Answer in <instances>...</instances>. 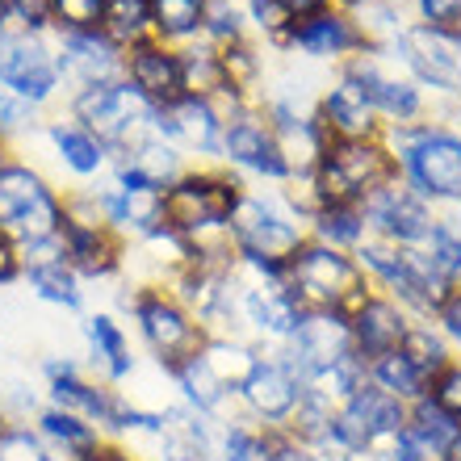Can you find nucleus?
<instances>
[{
    "mask_svg": "<svg viewBox=\"0 0 461 461\" xmlns=\"http://www.w3.org/2000/svg\"><path fill=\"white\" fill-rule=\"evenodd\" d=\"M118 311L131 319V331L139 348L151 357L159 374L176 369L181 361L206 348V328L168 285H131L118 281Z\"/></svg>",
    "mask_w": 461,
    "mask_h": 461,
    "instance_id": "nucleus-1",
    "label": "nucleus"
},
{
    "mask_svg": "<svg viewBox=\"0 0 461 461\" xmlns=\"http://www.w3.org/2000/svg\"><path fill=\"white\" fill-rule=\"evenodd\" d=\"M382 139L407 189H415L437 210L461 206V131L453 122L428 118L415 126H390Z\"/></svg>",
    "mask_w": 461,
    "mask_h": 461,
    "instance_id": "nucleus-2",
    "label": "nucleus"
},
{
    "mask_svg": "<svg viewBox=\"0 0 461 461\" xmlns=\"http://www.w3.org/2000/svg\"><path fill=\"white\" fill-rule=\"evenodd\" d=\"M352 256L365 268L369 285L394 298L411 319H432L449 294V281L440 277V268L432 265V256L424 248H394V243L369 235Z\"/></svg>",
    "mask_w": 461,
    "mask_h": 461,
    "instance_id": "nucleus-3",
    "label": "nucleus"
},
{
    "mask_svg": "<svg viewBox=\"0 0 461 461\" xmlns=\"http://www.w3.org/2000/svg\"><path fill=\"white\" fill-rule=\"evenodd\" d=\"M63 260L80 273V281H122L126 273V240L105 222L93 185L63 189V227H59Z\"/></svg>",
    "mask_w": 461,
    "mask_h": 461,
    "instance_id": "nucleus-4",
    "label": "nucleus"
},
{
    "mask_svg": "<svg viewBox=\"0 0 461 461\" xmlns=\"http://www.w3.org/2000/svg\"><path fill=\"white\" fill-rule=\"evenodd\" d=\"M285 290L298 298L303 311H340L348 315L365 294L374 290L365 268L352 252L328 248L306 235V243L285 260Z\"/></svg>",
    "mask_w": 461,
    "mask_h": 461,
    "instance_id": "nucleus-5",
    "label": "nucleus"
},
{
    "mask_svg": "<svg viewBox=\"0 0 461 461\" xmlns=\"http://www.w3.org/2000/svg\"><path fill=\"white\" fill-rule=\"evenodd\" d=\"M63 227V189L38 168L34 159L13 156L0 168V230H9L13 240L30 243L59 240Z\"/></svg>",
    "mask_w": 461,
    "mask_h": 461,
    "instance_id": "nucleus-6",
    "label": "nucleus"
},
{
    "mask_svg": "<svg viewBox=\"0 0 461 461\" xmlns=\"http://www.w3.org/2000/svg\"><path fill=\"white\" fill-rule=\"evenodd\" d=\"M402 428H407V402L390 399V394L365 382L357 394H348L336 407L331 437L323 449H336L348 461H386L390 445L399 440Z\"/></svg>",
    "mask_w": 461,
    "mask_h": 461,
    "instance_id": "nucleus-7",
    "label": "nucleus"
},
{
    "mask_svg": "<svg viewBox=\"0 0 461 461\" xmlns=\"http://www.w3.org/2000/svg\"><path fill=\"white\" fill-rule=\"evenodd\" d=\"M390 181H399V164L390 156L386 139L328 143L315 168V189L323 206H365Z\"/></svg>",
    "mask_w": 461,
    "mask_h": 461,
    "instance_id": "nucleus-8",
    "label": "nucleus"
},
{
    "mask_svg": "<svg viewBox=\"0 0 461 461\" xmlns=\"http://www.w3.org/2000/svg\"><path fill=\"white\" fill-rule=\"evenodd\" d=\"M230 243L240 260H290L306 243V222L285 206L277 189L248 185L230 214Z\"/></svg>",
    "mask_w": 461,
    "mask_h": 461,
    "instance_id": "nucleus-9",
    "label": "nucleus"
},
{
    "mask_svg": "<svg viewBox=\"0 0 461 461\" xmlns=\"http://www.w3.org/2000/svg\"><path fill=\"white\" fill-rule=\"evenodd\" d=\"M63 105H68V118L88 126L113 156H122L143 134H151V122H156V110L126 80H101V85L72 88Z\"/></svg>",
    "mask_w": 461,
    "mask_h": 461,
    "instance_id": "nucleus-10",
    "label": "nucleus"
},
{
    "mask_svg": "<svg viewBox=\"0 0 461 461\" xmlns=\"http://www.w3.org/2000/svg\"><path fill=\"white\" fill-rule=\"evenodd\" d=\"M344 72L357 76V85L365 88V97L374 101V110H377V118L386 122V131L390 126H415V122L437 118L432 97L407 72V63L399 59L394 47H369Z\"/></svg>",
    "mask_w": 461,
    "mask_h": 461,
    "instance_id": "nucleus-11",
    "label": "nucleus"
},
{
    "mask_svg": "<svg viewBox=\"0 0 461 461\" xmlns=\"http://www.w3.org/2000/svg\"><path fill=\"white\" fill-rule=\"evenodd\" d=\"M0 88L30 101L34 110H50L59 97L68 101L55 34H25L5 25L0 30Z\"/></svg>",
    "mask_w": 461,
    "mask_h": 461,
    "instance_id": "nucleus-12",
    "label": "nucleus"
},
{
    "mask_svg": "<svg viewBox=\"0 0 461 461\" xmlns=\"http://www.w3.org/2000/svg\"><path fill=\"white\" fill-rule=\"evenodd\" d=\"M219 164H227L243 185L277 189V185L290 181V168H285V159H281V151H277L273 122L260 110V101H243V105L227 110Z\"/></svg>",
    "mask_w": 461,
    "mask_h": 461,
    "instance_id": "nucleus-13",
    "label": "nucleus"
},
{
    "mask_svg": "<svg viewBox=\"0 0 461 461\" xmlns=\"http://www.w3.org/2000/svg\"><path fill=\"white\" fill-rule=\"evenodd\" d=\"M399 59L420 80L437 113L461 105V30H432V25H407L399 38Z\"/></svg>",
    "mask_w": 461,
    "mask_h": 461,
    "instance_id": "nucleus-14",
    "label": "nucleus"
},
{
    "mask_svg": "<svg viewBox=\"0 0 461 461\" xmlns=\"http://www.w3.org/2000/svg\"><path fill=\"white\" fill-rule=\"evenodd\" d=\"M365 50H369V38H365L361 22L352 13L336 9V5L315 13V17L294 22L285 42H281L285 59H298L306 68H319V72H340V68H348Z\"/></svg>",
    "mask_w": 461,
    "mask_h": 461,
    "instance_id": "nucleus-15",
    "label": "nucleus"
},
{
    "mask_svg": "<svg viewBox=\"0 0 461 461\" xmlns=\"http://www.w3.org/2000/svg\"><path fill=\"white\" fill-rule=\"evenodd\" d=\"M38 369H42V382H47L42 399H47L50 407H63V411L80 415V420L97 424L101 432L110 437L113 424H118L122 399H126L118 386L101 382L85 361H76V357H68V352H63V357H47Z\"/></svg>",
    "mask_w": 461,
    "mask_h": 461,
    "instance_id": "nucleus-16",
    "label": "nucleus"
},
{
    "mask_svg": "<svg viewBox=\"0 0 461 461\" xmlns=\"http://www.w3.org/2000/svg\"><path fill=\"white\" fill-rule=\"evenodd\" d=\"M298 402H303V377L294 374L273 348L260 357V365L248 374V382L235 390V411L243 420H252L256 428H285L298 411Z\"/></svg>",
    "mask_w": 461,
    "mask_h": 461,
    "instance_id": "nucleus-17",
    "label": "nucleus"
},
{
    "mask_svg": "<svg viewBox=\"0 0 461 461\" xmlns=\"http://www.w3.org/2000/svg\"><path fill=\"white\" fill-rule=\"evenodd\" d=\"M361 210L369 222V235L394 243V248H424L437 230V206L424 202L402 181H390L386 189H377Z\"/></svg>",
    "mask_w": 461,
    "mask_h": 461,
    "instance_id": "nucleus-18",
    "label": "nucleus"
},
{
    "mask_svg": "<svg viewBox=\"0 0 461 461\" xmlns=\"http://www.w3.org/2000/svg\"><path fill=\"white\" fill-rule=\"evenodd\" d=\"M222 126H227V110L206 97L172 101L168 110H156V122H151V131L164 134L172 147H181L189 164H219Z\"/></svg>",
    "mask_w": 461,
    "mask_h": 461,
    "instance_id": "nucleus-19",
    "label": "nucleus"
},
{
    "mask_svg": "<svg viewBox=\"0 0 461 461\" xmlns=\"http://www.w3.org/2000/svg\"><path fill=\"white\" fill-rule=\"evenodd\" d=\"M273 352L306 382V377L319 374V369H328V365L352 357L348 315H340V311H303L294 336Z\"/></svg>",
    "mask_w": 461,
    "mask_h": 461,
    "instance_id": "nucleus-20",
    "label": "nucleus"
},
{
    "mask_svg": "<svg viewBox=\"0 0 461 461\" xmlns=\"http://www.w3.org/2000/svg\"><path fill=\"white\" fill-rule=\"evenodd\" d=\"M315 118L328 131L331 143H352V139H382L386 122L377 118L374 101L365 97V88L357 85V76L340 72L328 76V85L315 101Z\"/></svg>",
    "mask_w": 461,
    "mask_h": 461,
    "instance_id": "nucleus-21",
    "label": "nucleus"
},
{
    "mask_svg": "<svg viewBox=\"0 0 461 461\" xmlns=\"http://www.w3.org/2000/svg\"><path fill=\"white\" fill-rule=\"evenodd\" d=\"M122 80H126L151 110H168L172 101L185 97L181 47H168V42H159V38H147L139 47L122 50Z\"/></svg>",
    "mask_w": 461,
    "mask_h": 461,
    "instance_id": "nucleus-22",
    "label": "nucleus"
},
{
    "mask_svg": "<svg viewBox=\"0 0 461 461\" xmlns=\"http://www.w3.org/2000/svg\"><path fill=\"white\" fill-rule=\"evenodd\" d=\"M38 139L47 143V151L55 156L63 176H72L76 185H97L110 176V164H113V151L101 143L97 134L80 126L76 118L68 113H55V118L42 122Z\"/></svg>",
    "mask_w": 461,
    "mask_h": 461,
    "instance_id": "nucleus-23",
    "label": "nucleus"
},
{
    "mask_svg": "<svg viewBox=\"0 0 461 461\" xmlns=\"http://www.w3.org/2000/svg\"><path fill=\"white\" fill-rule=\"evenodd\" d=\"M80 336H85V365L101 382L122 390L139 374V348H134L118 311H85Z\"/></svg>",
    "mask_w": 461,
    "mask_h": 461,
    "instance_id": "nucleus-24",
    "label": "nucleus"
},
{
    "mask_svg": "<svg viewBox=\"0 0 461 461\" xmlns=\"http://www.w3.org/2000/svg\"><path fill=\"white\" fill-rule=\"evenodd\" d=\"M407 328H411V315H407L394 298H386V294H377V290H369L361 303L348 311L352 352H357L365 365L399 348Z\"/></svg>",
    "mask_w": 461,
    "mask_h": 461,
    "instance_id": "nucleus-25",
    "label": "nucleus"
},
{
    "mask_svg": "<svg viewBox=\"0 0 461 461\" xmlns=\"http://www.w3.org/2000/svg\"><path fill=\"white\" fill-rule=\"evenodd\" d=\"M25 252V273L22 281L30 285L38 303L47 306H59V311H85V281L76 273L59 252V240H47V243H30L22 248Z\"/></svg>",
    "mask_w": 461,
    "mask_h": 461,
    "instance_id": "nucleus-26",
    "label": "nucleus"
},
{
    "mask_svg": "<svg viewBox=\"0 0 461 461\" xmlns=\"http://www.w3.org/2000/svg\"><path fill=\"white\" fill-rule=\"evenodd\" d=\"M55 50H59V72L68 93L85 85H101V80H122V50L101 30L55 34Z\"/></svg>",
    "mask_w": 461,
    "mask_h": 461,
    "instance_id": "nucleus-27",
    "label": "nucleus"
},
{
    "mask_svg": "<svg viewBox=\"0 0 461 461\" xmlns=\"http://www.w3.org/2000/svg\"><path fill=\"white\" fill-rule=\"evenodd\" d=\"M168 386L176 390V399H181L185 407H194V411L210 415V420H230V415H240L235 411V394L214 377V369L206 365L202 352L189 357V361H181L176 369H168Z\"/></svg>",
    "mask_w": 461,
    "mask_h": 461,
    "instance_id": "nucleus-28",
    "label": "nucleus"
},
{
    "mask_svg": "<svg viewBox=\"0 0 461 461\" xmlns=\"http://www.w3.org/2000/svg\"><path fill=\"white\" fill-rule=\"evenodd\" d=\"M34 428L42 445L50 449V457L59 461H85L105 440V432L97 424H88V420L63 411V407H50V402H42V411L34 415Z\"/></svg>",
    "mask_w": 461,
    "mask_h": 461,
    "instance_id": "nucleus-29",
    "label": "nucleus"
},
{
    "mask_svg": "<svg viewBox=\"0 0 461 461\" xmlns=\"http://www.w3.org/2000/svg\"><path fill=\"white\" fill-rule=\"evenodd\" d=\"M181 72H185V97H206V101H219L222 110H235L219 47H210V42H202V38H197V42H185L181 47Z\"/></svg>",
    "mask_w": 461,
    "mask_h": 461,
    "instance_id": "nucleus-30",
    "label": "nucleus"
},
{
    "mask_svg": "<svg viewBox=\"0 0 461 461\" xmlns=\"http://www.w3.org/2000/svg\"><path fill=\"white\" fill-rule=\"evenodd\" d=\"M113 159H122V164H131V168H139L147 176L151 185H159V189H168L176 176H181L185 168H189V156H185L181 147H172L164 134H143L134 147H126L122 156H113Z\"/></svg>",
    "mask_w": 461,
    "mask_h": 461,
    "instance_id": "nucleus-31",
    "label": "nucleus"
},
{
    "mask_svg": "<svg viewBox=\"0 0 461 461\" xmlns=\"http://www.w3.org/2000/svg\"><path fill=\"white\" fill-rule=\"evenodd\" d=\"M265 352L268 348H260L256 340H240V336H210L206 348H202V357H206V365L214 369V377H219L230 394H235V390L248 382V374L260 365Z\"/></svg>",
    "mask_w": 461,
    "mask_h": 461,
    "instance_id": "nucleus-32",
    "label": "nucleus"
},
{
    "mask_svg": "<svg viewBox=\"0 0 461 461\" xmlns=\"http://www.w3.org/2000/svg\"><path fill=\"white\" fill-rule=\"evenodd\" d=\"M399 352L415 365V369H420V374H424L428 386H432V382H437V377L457 361L453 348H449V340L440 336V328L432 323V319H411V328H407V336H402Z\"/></svg>",
    "mask_w": 461,
    "mask_h": 461,
    "instance_id": "nucleus-33",
    "label": "nucleus"
},
{
    "mask_svg": "<svg viewBox=\"0 0 461 461\" xmlns=\"http://www.w3.org/2000/svg\"><path fill=\"white\" fill-rule=\"evenodd\" d=\"M210 0H151V25L156 38L168 47H185L202 38V22H206Z\"/></svg>",
    "mask_w": 461,
    "mask_h": 461,
    "instance_id": "nucleus-34",
    "label": "nucleus"
},
{
    "mask_svg": "<svg viewBox=\"0 0 461 461\" xmlns=\"http://www.w3.org/2000/svg\"><path fill=\"white\" fill-rule=\"evenodd\" d=\"M101 34L110 38L118 50H131V47H139V42H147V38H156L151 0H105Z\"/></svg>",
    "mask_w": 461,
    "mask_h": 461,
    "instance_id": "nucleus-35",
    "label": "nucleus"
},
{
    "mask_svg": "<svg viewBox=\"0 0 461 461\" xmlns=\"http://www.w3.org/2000/svg\"><path fill=\"white\" fill-rule=\"evenodd\" d=\"M306 235L340 252H357L369 240V222H365L361 206H323L315 219L306 222Z\"/></svg>",
    "mask_w": 461,
    "mask_h": 461,
    "instance_id": "nucleus-36",
    "label": "nucleus"
},
{
    "mask_svg": "<svg viewBox=\"0 0 461 461\" xmlns=\"http://www.w3.org/2000/svg\"><path fill=\"white\" fill-rule=\"evenodd\" d=\"M365 377H369V386H377L382 394H390V399L407 402V407H411L415 399H424V394H428L424 374H420V369H415V365L407 361L399 348L365 365Z\"/></svg>",
    "mask_w": 461,
    "mask_h": 461,
    "instance_id": "nucleus-37",
    "label": "nucleus"
},
{
    "mask_svg": "<svg viewBox=\"0 0 461 461\" xmlns=\"http://www.w3.org/2000/svg\"><path fill=\"white\" fill-rule=\"evenodd\" d=\"M369 377H365V361L352 352V357H344V361L328 365V369H319V374H311L303 382L306 394H319V399H328L331 407H340L348 394H357V390L365 386Z\"/></svg>",
    "mask_w": 461,
    "mask_h": 461,
    "instance_id": "nucleus-38",
    "label": "nucleus"
},
{
    "mask_svg": "<svg viewBox=\"0 0 461 461\" xmlns=\"http://www.w3.org/2000/svg\"><path fill=\"white\" fill-rule=\"evenodd\" d=\"M265 457V428H256L243 415L219 420V437H214V457L210 461H260Z\"/></svg>",
    "mask_w": 461,
    "mask_h": 461,
    "instance_id": "nucleus-39",
    "label": "nucleus"
},
{
    "mask_svg": "<svg viewBox=\"0 0 461 461\" xmlns=\"http://www.w3.org/2000/svg\"><path fill=\"white\" fill-rule=\"evenodd\" d=\"M243 38H252L248 30V13H243V0H210L206 22H202V42L210 47H235Z\"/></svg>",
    "mask_w": 461,
    "mask_h": 461,
    "instance_id": "nucleus-40",
    "label": "nucleus"
},
{
    "mask_svg": "<svg viewBox=\"0 0 461 461\" xmlns=\"http://www.w3.org/2000/svg\"><path fill=\"white\" fill-rule=\"evenodd\" d=\"M331 415H336V407H331L328 399H319V394H306L303 390V402H298L294 420L285 424V432L298 437L303 445H311V449H323L328 437H331Z\"/></svg>",
    "mask_w": 461,
    "mask_h": 461,
    "instance_id": "nucleus-41",
    "label": "nucleus"
},
{
    "mask_svg": "<svg viewBox=\"0 0 461 461\" xmlns=\"http://www.w3.org/2000/svg\"><path fill=\"white\" fill-rule=\"evenodd\" d=\"M243 13H248V30H252L256 42L268 50H281V42H285L294 25L290 13L281 9L277 0H243Z\"/></svg>",
    "mask_w": 461,
    "mask_h": 461,
    "instance_id": "nucleus-42",
    "label": "nucleus"
},
{
    "mask_svg": "<svg viewBox=\"0 0 461 461\" xmlns=\"http://www.w3.org/2000/svg\"><path fill=\"white\" fill-rule=\"evenodd\" d=\"M407 428L411 432H420V437L437 440V445H449V449H457V437H461V424L453 420V415H445L437 407V402L428 399H415L411 407H407Z\"/></svg>",
    "mask_w": 461,
    "mask_h": 461,
    "instance_id": "nucleus-43",
    "label": "nucleus"
},
{
    "mask_svg": "<svg viewBox=\"0 0 461 461\" xmlns=\"http://www.w3.org/2000/svg\"><path fill=\"white\" fill-rule=\"evenodd\" d=\"M105 0H50V34H88L101 30Z\"/></svg>",
    "mask_w": 461,
    "mask_h": 461,
    "instance_id": "nucleus-44",
    "label": "nucleus"
},
{
    "mask_svg": "<svg viewBox=\"0 0 461 461\" xmlns=\"http://www.w3.org/2000/svg\"><path fill=\"white\" fill-rule=\"evenodd\" d=\"M38 131H42V110H34L22 97H13L9 88H0V139L17 143V139H30Z\"/></svg>",
    "mask_w": 461,
    "mask_h": 461,
    "instance_id": "nucleus-45",
    "label": "nucleus"
},
{
    "mask_svg": "<svg viewBox=\"0 0 461 461\" xmlns=\"http://www.w3.org/2000/svg\"><path fill=\"white\" fill-rule=\"evenodd\" d=\"M0 461H50V449L42 445L34 424L5 420L0 424Z\"/></svg>",
    "mask_w": 461,
    "mask_h": 461,
    "instance_id": "nucleus-46",
    "label": "nucleus"
},
{
    "mask_svg": "<svg viewBox=\"0 0 461 461\" xmlns=\"http://www.w3.org/2000/svg\"><path fill=\"white\" fill-rule=\"evenodd\" d=\"M0 22L25 34H50V0H0Z\"/></svg>",
    "mask_w": 461,
    "mask_h": 461,
    "instance_id": "nucleus-47",
    "label": "nucleus"
},
{
    "mask_svg": "<svg viewBox=\"0 0 461 461\" xmlns=\"http://www.w3.org/2000/svg\"><path fill=\"white\" fill-rule=\"evenodd\" d=\"M411 25H432V30H461V0H402Z\"/></svg>",
    "mask_w": 461,
    "mask_h": 461,
    "instance_id": "nucleus-48",
    "label": "nucleus"
},
{
    "mask_svg": "<svg viewBox=\"0 0 461 461\" xmlns=\"http://www.w3.org/2000/svg\"><path fill=\"white\" fill-rule=\"evenodd\" d=\"M260 461H319V453L298 437H290L285 428H265V457Z\"/></svg>",
    "mask_w": 461,
    "mask_h": 461,
    "instance_id": "nucleus-49",
    "label": "nucleus"
},
{
    "mask_svg": "<svg viewBox=\"0 0 461 461\" xmlns=\"http://www.w3.org/2000/svg\"><path fill=\"white\" fill-rule=\"evenodd\" d=\"M432 323L440 328V336L449 340L453 357L461 361V281H457V285H449V294H445V303L437 306V315H432Z\"/></svg>",
    "mask_w": 461,
    "mask_h": 461,
    "instance_id": "nucleus-50",
    "label": "nucleus"
},
{
    "mask_svg": "<svg viewBox=\"0 0 461 461\" xmlns=\"http://www.w3.org/2000/svg\"><path fill=\"white\" fill-rule=\"evenodd\" d=\"M428 399H432L440 411L453 415V420L461 424V361H453L449 369H445V374L428 386Z\"/></svg>",
    "mask_w": 461,
    "mask_h": 461,
    "instance_id": "nucleus-51",
    "label": "nucleus"
},
{
    "mask_svg": "<svg viewBox=\"0 0 461 461\" xmlns=\"http://www.w3.org/2000/svg\"><path fill=\"white\" fill-rule=\"evenodd\" d=\"M22 273H25L22 243L13 240L9 230H0V290H5V285H13V281H22Z\"/></svg>",
    "mask_w": 461,
    "mask_h": 461,
    "instance_id": "nucleus-52",
    "label": "nucleus"
},
{
    "mask_svg": "<svg viewBox=\"0 0 461 461\" xmlns=\"http://www.w3.org/2000/svg\"><path fill=\"white\" fill-rule=\"evenodd\" d=\"M85 461H151V457H147L139 445H126V440H110V437H105Z\"/></svg>",
    "mask_w": 461,
    "mask_h": 461,
    "instance_id": "nucleus-53",
    "label": "nucleus"
},
{
    "mask_svg": "<svg viewBox=\"0 0 461 461\" xmlns=\"http://www.w3.org/2000/svg\"><path fill=\"white\" fill-rule=\"evenodd\" d=\"M277 5L290 13L294 22H303V17H315V13L331 9V0H277Z\"/></svg>",
    "mask_w": 461,
    "mask_h": 461,
    "instance_id": "nucleus-54",
    "label": "nucleus"
},
{
    "mask_svg": "<svg viewBox=\"0 0 461 461\" xmlns=\"http://www.w3.org/2000/svg\"><path fill=\"white\" fill-rule=\"evenodd\" d=\"M336 9H344V13H361V9H369L374 0H331Z\"/></svg>",
    "mask_w": 461,
    "mask_h": 461,
    "instance_id": "nucleus-55",
    "label": "nucleus"
},
{
    "mask_svg": "<svg viewBox=\"0 0 461 461\" xmlns=\"http://www.w3.org/2000/svg\"><path fill=\"white\" fill-rule=\"evenodd\" d=\"M453 461H461V437H457V449H453Z\"/></svg>",
    "mask_w": 461,
    "mask_h": 461,
    "instance_id": "nucleus-56",
    "label": "nucleus"
},
{
    "mask_svg": "<svg viewBox=\"0 0 461 461\" xmlns=\"http://www.w3.org/2000/svg\"><path fill=\"white\" fill-rule=\"evenodd\" d=\"M0 424H5V407H0Z\"/></svg>",
    "mask_w": 461,
    "mask_h": 461,
    "instance_id": "nucleus-57",
    "label": "nucleus"
},
{
    "mask_svg": "<svg viewBox=\"0 0 461 461\" xmlns=\"http://www.w3.org/2000/svg\"><path fill=\"white\" fill-rule=\"evenodd\" d=\"M50 461H59V457H50Z\"/></svg>",
    "mask_w": 461,
    "mask_h": 461,
    "instance_id": "nucleus-58",
    "label": "nucleus"
}]
</instances>
